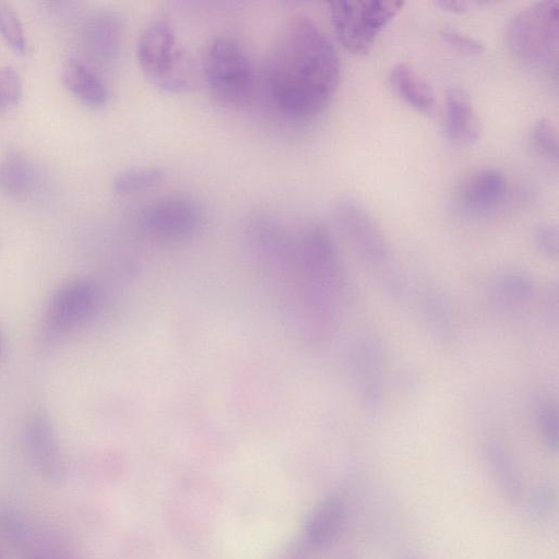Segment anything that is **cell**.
I'll list each match as a JSON object with an SVG mask.
<instances>
[{
  "label": "cell",
  "mask_w": 559,
  "mask_h": 559,
  "mask_svg": "<svg viewBox=\"0 0 559 559\" xmlns=\"http://www.w3.org/2000/svg\"><path fill=\"white\" fill-rule=\"evenodd\" d=\"M340 79V58L328 35L309 16H293L277 37L267 69L275 108L289 119H312L330 104Z\"/></svg>",
  "instance_id": "6da1fadb"
},
{
  "label": "cell",
  "mask_w": 559,
  "mask_h": 559,
  "mask_svg": "<svg viewBox=\"0 0 559 559\" xmlns=\"http://www.w3.org/2000/svg\"><path fill=\"white\" fill-rule=\"evenodd\" d=\"M508 49L530 67L557 71L558 1L533 3L512 15L504 25Z\"/></svg>",
  "instance_id": "7a4b0ae2"
},
{
  "label": "cell",
  "mask_w": 559,
  "mask_h": 559,
  "mask_svg": "<svg viewBox=\"0 0 559 559\" xmlns=\"http://www.w3.org/2000/svg\"><path fill=\"white\" fill-rule=\"evenodd\" d=\"M136 57L145 76L158 88L181 93L193 85V63L177 47L175 28L168 20L156 19L143 28Z\"/></svg>",
  "instance_id": "3957f363"
},
{
  "label": "cell",
  "mask_w": 559,
  "mask_h": 559,
  "mask_svg": "<svg viewBox=\"0 0 559 559\" xmlns=\"http://www.w3.org/2000/svg\"><path fill=\"white\" fill-rule=\"evenodd\" d=\"M202 71L211 94L227 106H240L255 88V70L243 47L234 38L217 36L206 46Z\"/></svg>",
  "instance_id": "277c9868"
},
{
  "label": "cell",
  "mask_w": 559,
  "mask_h": 559,
  "mask_svg": "<svg viewBox=\"0 0 559 559\" xmlns=\"http://www.w3.org/2000/svg\"><path fill=\"white\" fill-rule=\"evenodd\" d=\"M404 4V1L399 0L330 2L329 11L337 40L354 55H367L378 35Z\"/></svg>",
  "instance_id": "5b68a950"
},
{
  "label": "cell",
  "mask_w": 559,
  "mask_h": 559,
  "mask_svg": "<svg viewBox=\"0 0 559 559\" xmlns=\"http://www.w3.org/2000/svg\"><path fill=\"white\" fill-rule=\"evenodd\" d=\"M336 218L360 259L381 275L390 293H399V273L394 270L389 245L369 213L355 201L343 200L337 204Z\"/></svg>",
  "instance_id": "8992f818"
},
{
  "label": "cell",
  "mask_w": 559,
  "mask_h": 559,
  "mask_svg": "<svg viewBox=\"0 0 559 559\" xmlns=\"http://www.w3.org/2000/svg\"><path fill=\"white\" fill-rule=\"evenodd\" d=\"M100 301V288L91 280L76 278L60 285L46 306L41 337L56 342L68 335L96 312Z\"/></svg>",
  "instance_id": "52a82bcc"
},
{
  "label": "cell",
  "mask_w": 559,
  "mask_h": 559,
  "mask_svg": "<svg viewBox=\"0 0 559 559\" xmlns=\"http://www.w3.org/2000/svg\"><path fill=\"white\" fill-rule=\"evenodd\" d=\"M200 205L185 195H167L148 204L141 214L146 231L164 240H181L194 235L201 227Z\"/></svg>",
  "instance_id": "ba28073f"
},
{
  "label": "cell",
  "mask_w": 559,
  "mask_h": 559,
  "mask_svg": "<svg viewBox=\"0 0 559 559\" xmlns=\"http://www.w3.org/2000/svg\"><path fill=\"white\" fill-rule=\"evenodd\" d=\"M24 442L29 460L38 473L51 483L66 476V462L50 419L43 413L31 415L24 426Z\"/></svg>",
  "instance_id": "9c48e42d"
},
{
  "label": "cell",
  "mask_w": 559,
  "mask_h": 559,
  "mask_svg": "<svg viewBox=\"0 0 559 559\" xmlns=\"http://www.w3.org/2000/svg\"><path fill=\"white\" fill-rule=\"evenodd\" d=\"M347 507L338 493H330L309 511L304 524V539L318 552L333 546L346 522Z\"/></svg>",
  "instance_id": "30bf717a"
},
{
  "label": "cell",
  "mask_w": 559,
  "mask_h": 559,
  "mask_svg": "<svg viewBox=\"0 0 559 559\" xmlns=\"http://www.w3.org/2000/svg\"><path fill=\"white\" fill-rule=\"evenodd\" d=\"M444 132L455 145H471L480 134L479 118L467 94L461 88H451L444 102Z\"/></svg>",
  "instance_id": "8fae6325"
},
{
  "label": "cell",
  "mask_w": 559,
  "mask_h": 559,
  "mask_svg": "<svg viewBox=\"0 0 559 559\" xmlns=\"http://www.w3.org/2000/svg\"><path fill=\"white\" fill-rule=\"evenodd\" d=\"M508 180L493 168L475 171L463 183L460 201L464 209L473 213H484L496 207L506 197Z\"/></svg>",
  "instance_id": "7c38bea8"
},
{
  "label": "cell",
  "mask_w": 559,
  "mask_h": 559,
  "mask_svg": "<svg viewBox=\"0 0 559 559\" xmlns=\"http://www.w3.org/2000/svg\"><path fill=\"white\" fill-rule=\"evenodd\" d=\"M353 366L365 406L376 411L382 399V358L377 344L360 342L354 350Z\"/></svg>",
  "instance_id": "4fadbf2b"
},
{
  "label": "cell",
  "mask_w": 559,
  "mask_h": 559,
  "mask_svg": "<svg viewBox=\"0 0 559 559\" xmlns=\"http://www.w3.org/2000/svg\"><path fill=\"white\" fill-rule=\"evenodd\" d=\"M389 82L408 106L427 116L435 112L436 98L431 86L409 63L394 64L389 72Z\"/></svg>",
  "instance_id": "5bb4252c"
},
{
  "label": "cell",
  "mask_w": 559,
  "mask_h": 559,
  "mask_svg": "<svg viewBox=\"0 0 559 559\" xmlns=\"http://www.w3.org/2000/svg\"><path fill=\"white\" fill-rule=\"evenodd\" d=\"M484 452L490 474L502 495L513 502L520 501L524 493L523 477L509 450L500 440L489 439Z\"/></svg>",
  "instance_id": "9a60e30c"
},
{
  "label": "cell",
  "mask_w": 559,
  "mask_h": 559,
  "mask_svg": "<svg viewBox=\"0 0 559 559\" xmlns=\"http://www.w3.org/2000/svg\"><path fill=\"white\" fill-rule=\"evenodd\" d=\"M66 87L84 103L98 107L108 98V92L99 76L85 63L70 59L62 70Z\"/></svg>",
  "instance_id": "2e32d148"
},
{
  "label": "cell",
  "mask_w": 559,
  "mask_h": 559,
  "mask_svg": "<svg viewBox=\"0 0 559 559\" xmlns=\"http://www.w3.org/2000/svg\"><path fill=\"white\" fill-rule=\"evenodd\" d=\"M35 186V170L32 163L19 153L8 154L0 163V187L12 195L22 197Z\"/></svg>",
  "instance_id": "e0dca14e"
},
{
  "label": "cell",
  "mask_w": 559,
  "mask_h": 559,
  "mask_svg": "<svg viewBox=\"0 0 559 559\" xmlns=\"http://www.w3.org/2000/svg\"><path fill=\"white\" fill-rule=\"evenodd\" d=\"M92 46L100 58L110 60L120 48L122 24L120 19L111 13L95 16L92 24Z\"/></svg>",
  "instance_id": "ac0fdd59"
},
{
  "label": "cell",
  "mask_w": 559,
  "mask_h": 559,
  "mask_svg": "<svg viewBox=\"0 0 559 559\" xmlns=\"http://www.w3.org/2000/svg\"><path fill=\"white\" fill-rule=\"evenodd\" d=\"M164 171L157 167H136L119 173L114 179V190L129 194L151 188L162 180Z\"/></svg>",
  "instance_id": "d6986e66"
},
{
  "label": "cell",
  "mask_w": 559,
  "mask_h": 559,
  "mask_svg": "<svg viewBox=\"0 0 559 559\" xmlns=\"http://www.w3.org/2000/svg\"><path fill=\"white\" fill-rule=\"evenodd\" d=\"M0 34L14 51L19 53L27 51L23 25L15 11L3 1H0Z\"/></svg>",
  "instance_id": "ffe728a7"
},
{
  "label": "cell",
  "mask_w": 559,
  "mask_h": 559,
  "mask_svg": "<svg viewBox=\"0 0 559 559\" xmlns=\"http://www.w3.org/2000/svg\"><path fill=\"white\" fill-rule=\"evenodd\" d=\"M532 139L540 154L557 163L558 131L551 119L540 118L536 120L532 128Z\"/></svg>",
  "instance_id": "44dd1931"
},
{
  "label": "cell",
  "mask_w": 559,
  "mask_h": 559,
  "mask_svg": "<svg viewBox=\"0 0 559 559\" xmlns=\"http://www.w3.org/2000/svg\"><path fill=\"white\" fill-rule=\"evenodd\" d=\"M558 413L550 402H544L537 411L538 428L547 447L554 451L558 448Z\"/></svg>",
  "instance_id": "7402d4cb"
},
{
  "label": "cell",
  "mask_w": 559,
  "mask_h": 559,
  "mask_svg": "<svg viewBox=\"0 0 559 559\" xmlns=\"http://www.w3.org/2000/svg\"><path fill=\"white\" fill-rule=\"evenodd\" d=\"M23 94L22 80L19 72L10 66L0 67V98L3 104L15 106Z\"/></svg>",
  "instance_id": "603a6c76"
},
{
  "label": "cell",
  "mask_w": 559,
  "mask_h": 559,
  "mask_svg": "<svg viewBox=\"0 0 559 559\" xmlns=\"http://www.w3.org/2000/svg\"><path fill=\"white\" fill-rule=\"evenodd\" d=\"M440 36L453 49L468 56H479L485 51L484 45L476 38L459 31L444 28Z\"/></svg>",
  "instance_id": "cb8c5ba5"
},
{
  "label": "cell",
  "mask_w": 559,
  "mask_h": 559,
  "mask_svg": "<svg viewBox=\"0 0 559 559\" xmlns=\"http://www.w3.org/2000/svg\"><path fill=\"white\" fill-rule=\"evenodd\" d=\"M425 312L431 325L437 329V332L445 335V329L449 326L451 319L448 313V308L444 306L443 300L435 294H428L425 299Z\"/></svg>",
  "instance_id": "d4e9b609"
},
{
  "label": "cell",
  "mask_w": 559,
  "mask_h": 559,
  "mask_svg": "<svg viewBox=\"0 0 559 559\" xmlns=\"http://www.w3.org/2000/svg\"><path fill=\"white\" fill-rule=\"evenodd\" d=\"M533 238L536 247L549 257H557L558 231L555 226L542 224L534 229Z\"/></svg>",
  "instance_id": "484cf974"
},
{
  "label": "cell",
  "mask_w": 559,
  "mask_h": 559,
  "mask_svg": "<svg viewBox=\"0 0 559 559\" xmlns=\"http://www.w3.org/2000/svg\"><path fill=\"white\" fill-rule=\"evenodd\" d=\"M317 554L301 536L289 542L273 559H316Z\"/></svg>",
  "instance_id": "4316f807"
},
{
  "label": "cell",
  "mask_w": 559,
  "mask_h": 559,
  "mask_svg": "<svg viewBox=\"0 0 559 559\" xmlns=\"http://www.w3.org/2000/svg\"><path fill=\"white\" fill-rule=\"evenodd\" d=\"M503 292L516 298H523L531 292V284L522 276H509L503 281Z\"/></svg>",
  "instance_id": "83f0119b"
},
{
  "label": "cell",
  "mask_w": 559,
  "mask_h": 559,
  "mask_svg": "<svg viewBox=\"0 0 559 559\" xmlns=\"http://www.w3.org/2000/svg\"><path fill=\"white\" fill-rule=\"evenodd\" d=\"M555 500L552 490L549 487H539L532 498V508L538 514H544L550 510Z\"/></svg>",
  "instance_id": "f1b7e54d"
},
{
  "label": "cell",
  "mask_w": 559,
  "mask_h": 559,
  "mask_svg": "<svg viewBox=\"0 0 559 559\" xmlns=\"http://www.w3.org/2000/svg\"><path fill=\"white\" fill-rule=\"evenodd\" d=\"M435 4L443 11L451 13H463L468 10L469 2L461 0H439Z\"/></svg>",
  "instance_id": "f546056e"
},
{
  "label": "cell",
  "mask_w": 559,
  "mask_h": 559,
  "mask_svg": "<svg viewBox=\"0 0 559 559\" xmlns=\"http://www.w3.org/2000/svg\"><path fill=\"white\" fill-rule=\"evenodd\" d=\"M333 559H359L358 556L350 551H342L337 554Z\"/></svg>",
  "instance_id": "4dcf8cb0"
},
{
  "label": "cell",
  "mask_w": 559,
  "mask_h": 559,
  "mask_svg": "<svg viewBox=\"0 0 559 559\" xmlns=\"http://www.w3.org/2000/svg\"><path fill=\"white\" fill-rule=\"evenodd\" d=\"M31 559H60V558L53 557L51 555L38 554V555L33 556Z\"/></svg>",
  "instance_id": "1f68e13d"
},
{
  "label": "cell",
  "mask_w": 559,
  "mask_h": 559,
  "mask_svg": "<svg viewBox=\"0 0 559 559\" xmlns=\"http://www.w3.org/2000/svg\"><path fill=\"white\" fill-rule=\"evenodd\" d=\"M400 559H418V558L412 554H404Z\"/></svg>",
  "instance_id": "d6a6232c"
},
{
  "label": "cell",
  "mask_w": 559,
  "mask_h": 559,
  "mask_svg": "<svg viewBox=\"0 0 559 559\" xmlns=\"http://www.w3.org/2000/svg\"><path fill=\"white\" fill-rule=\"evenodd\" d=\"M7 109V106L3 104V102L0 98V114H2Z\"/></svg>",
  "instance_id": "836d02e7"
},
{
  "label": "cell",
  "mask_w": 559,
  "mask_h": 559,
  "mask_svg": "<svg viewBox=\"0 0 559 559\" xmlns=\"http://www.w3.org/2000/svg\"><path fill=\"white\" fill-rule=\"evenodd\" d=\"M0 352H1V334H0Z\"/></svg>",
  "instance_id": "e575fe53"
}]
</instances>
